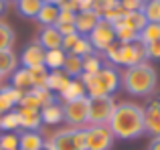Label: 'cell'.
I'll return each instance as SVG.
<instances>
[{
    "instance_id": "cell-1",
    "label": "cell",
    "mask_w": 160,
    "mask_h": 150,
    "mask_svg": "<svg viewBox=\"0 0 160 150\" xmlns=\"http://www.w3.org/2000/svg\"><path fill=\"white\" fill-rule=\"evenodd\" d=\"M108 128L118 140H136L144 132V108L136 102H118Z\"/></svg>"
},
{
    "instance_id": "cell-2",
    "label": "cell",
    "mask_w": 160,
    "mask_h": 150,
    "mask_svg": "<svg viewBox=\"0 0 160 150\" xmlns=\"http://www.w3.org/2000/svg\"><path fill=\"white\" fill-rule=\"evenodd\" d=\"M158 87V71L148 63H142L128 67L122 71V89L134 98H150Z\"/></svg>"
},
{
    "instance_id": "cell-3",
    "label": "cell",
    "mask_w": 160,
    "mask_h": 150,
    "mask_svg": "<svg viewBox=\"0 0 160 150\" xmlns=\"http://www.w3.org/2000/svg\"><path fill=\"white\" fill-rule=\"evenodd\" d=\"M85 85L87 98H106L113 95L122 87V71L113 65H103L98 73H83L79 77Z\"/></svg>"
},
{
    "instance_id": "cell-4",
    "label": "cell",
    "mask_w": 160,
    "mask_h": 150,
    "mask_svg": "<svg viewBox=\"0 0 160 150\" xmlns=\"http://www.w3.org/2000/svg\"><path fill=\"white\" fill-rule=\"evenodd\" d=\"M63 106V122L69 128H85L89 124V98H79Z\"/></svg>"
},
{
    "instance_id": "cell-5",
    "label": "cell",
    "mask_w": 160,
    "mask_h": 150,
    "mask_svg": "<svg viewBox=\"0 0 160 150\" xmlns=\"http://www.w3.org/2000/svg\"><path fill=\"white\" fill-rule=\"evenodd\" d=\"M113 95L106 98H89V124L87 126H108L116 108Z\"/></svg>"
},
{
    "instance_id": "cell-6",
    "label": "cell",
    "mask_w": 160,
    "mask_h": 150,
    "mask_svg": "<svg viewBox=\"0 0 160 150\" xmlns=\"http://www.w3.org/2000/svg\"><path fill=\"white\" fill-rule=\"evenodd\" d=\"M87 39H89V43L93 45V51L98 53H103L109 45L118 43L116 39V28H113V24L109 22L106 18H99V22L93 27V31L87 35Z\"/></svg>"
},
{
    "instance_id": "cell-7",
    "label": "cell",
    "mask_w": 160,
    "mask_h": 150,
    "mask_svg": "<svg viewBox=\"0 0 160 150\" xmlns=\"http://www.w3.org/2000/svg\"><path fill=\"white\" fill-rule=\"evenodd\" d=\"M146 61V53H144V45L140 41L136 43H126L120 45L118 43V67H134V65Z\"/></svg>"
},
{
    "instance_id": "cell-8",
    "label": "cell",
    "mask_w": 160,
    "mask_h": 150,
    "mask_svg": "<svg viewBox=\"0 0 160 150\" xmlns=\"http://www.w3.org/2000/svg\"><path fill=\"white\" fill-rule=\"evenodd\" d=\"M87 150H109L113 144V134L108 126H85Z\"/></svg>"
},
{
    "instance_id": "cell-9",
    "label": "cell",
    "mask_w": 160,
    "mask_h": 150,
    "mask_svg": "<svg viewBox=\"0 0 160 150\" xmlns=\"http://www.w3.org/2000/svg\"><path fill=\"white\" fill-rule=\"evenodd\" d=\"M45 49L41 47L37 41L28 43L27 47L22 49L18 61H20V67H27V69H32V67H39V65H45Z\"/></svg>"
},
{
    "instance_id": "cell-10",
    "label": "cell",
    "mask_w": 160,
    "mask_h": 150,
    "mask_svg": "<svg viewBox=\"0 0 160 150\" xmlns=\"http://www.w3.org/2000/svg\"><path fill=\"white\" fill-rule=\"evenodd\" d=\"M144 132L154 136H160V102L150 99L144 108Z\"/></svg>"
},
{
    "instance_id": "cell-11",
    "label": "cell",
    "mask_w": 160,
    "mask_h": 150,
    "mask_svg": "<svg viewBox=\"0 0 160 150\" xmlns=\"http://www.w3.org/2000/svg\"><path fill=\"white\" fill-rule=\"evenodd\" d=\"M99 18H102V14L95 12L93 8H91V10H79L77 14H75V31H77V35L87 37L93 31L95 24L99 22Z\"/></svg>"
},
{
    "instance_id": "cell-12",
    "label": "cell",
    "mask_w": 160,
    "mask_h": 150,
    "mask_svg": "<svg viewBox=\"0 0 160 150\" xmlns=\"http://www.w3.org/2000/svg\"><path fill=\"white\" fill-rule=\"evenodd\" d=\"M22 98V91L12 87L10 83L8 85H0V116H4L6 112L18 108V102Z\"/></svg>"
},
{
    "instance_id": "cell-13",
    "label": "cell",
    "mask_w": 160,
    "mask_h": 150,
    "mask_svg": "<svg viewBox=\"0 0 160 150\" xmlns=\"http://www.w3.org/2000/svg\"><path fill=\"white\" fill-rule=\"evenodd\" d=\"M20 118V130L28 132H41L43 120H41V110H31V108H16Z\"/></svg>"
},
{
    "instance_id": "cell-14",
    "label": "cell",
    "mask_w": 160,
    "mask_h": 150,
    "mask_svg": "<svg viewBox=\"0 0 160 150\" xmlns=\"http://www.w3.org/2000/svg\"><path fill=\"white\" fill-rule=\"evenodd\" d=\"M37 43L45 49V51H53V49H61L63 43V35L57 31L55 27H43L39 32V39Z\"/></svg>"
},
{
    "instance_id": "cell-15",
    "label": "cell",
    "mask_w": 160,
    "mask_h": 150,
    "mask_svg": "<svg viewBox=\"0 0 160 150\" xmlns=\"http://www.w3.org/2000/svg\"><path fill=\"white\" fill-rule=\"evenodd\" d=\"M47 142L43 132H18V150H41Z\"/></svg>"
},
{
    "instance_id": "cell-16",
    "label": "cell",
    "mask_w": 160,
    "mask_h": 150,
    "mask_svg": "<svg viewBox=\"0 0 160 150\" xmlns=\"http://www.w3.org/2000/svg\"><path fill=\"white\" fill-rule=\"evenodd\" d=\"M47 144L51 146V150H75L73 140H71V130H69V128L55 130L53 134L47 138Z\"/></svg>"
},
{
    "instance_id": "cell-17",
    "label": "cell",
    "mask_w": 160,
    "mask_h": 150,
    "mask_svg": "<svg viewBox=\"0 0 160 150\" xmlns=\"http://www.w3.org/2000/svg\"><path fill=\"white\" fill-rule=\"evenodd\" d=\"M87 91H85V85H83L81 79H71L67 83V87L57 95L59 98V103H67V102H73V99H79V98H85Z\"/></svg>"
},
{
    "instance_id": "cell-18",
    "label": "cell",
    "mask_w": 160,
    "mask_h": 150,
    "mask_svg": "<svg viewBox=\"0 0 160 150\" xmlns=\"http://www.w3.org/2000/svg\"><path fill=\"white\" fill-rule=\"evenodd\" d=\"M18 67H20L18 55H16L12 49H2V51H0V73L4 75V79L10 77Z\"/></svg>"
},
{
    "instance_id": "cell-19",
    "label": "cell",
    "mask_w": 160,
    "mask_h": 150,
    "mask_svg": "<svg viewBox=\"0 0 160 150\" xmlns=\"http://www.w3.org/2000/svg\"><path fill=\"white\" fill-rule=\"evenodd\" d=\"M41 120L45 126H59L63 122V106L61 103H51V106L41 108Z\"/></svg>"
},
{
    "instance_id": "cell-20",
    "label": "cell",
    "mask_w": 160,
    "mask_h": 150,
    "mask_svg": "<svg viewBox=\"0 0 160 150\" xmlns=\"http://www.w3.org/2000/svg\"><path fill=\"white\" fill-rule=\"evenodd\" d=\"M59 6H55L51 2H43V6H41L39 14H37L35 20H39L41 27H55L59 20Z\"/></svg>"
},
{
    "instance_id": "cell-21",
    "label": "cell",
    "mask_w": 160,
    "mask_h": 150,
    "mask_svg": "<svg viewBox=\"0 0 160 150\" xmlns=\"http://www.w3.org/2000/svg\"><path fill=\"white\" fill-rule=\"evenodd\" d=\"M71 81V77L67 75L63 69H57V71H49V79H47V89L53 91L55 95H59L63 89L67 87V83Z\"/></svg>"
},
{
    "instance_id": "cell-22",
    "label": "cell",
    "mask_w": 160,
    "mask_h": 150,
    "mask_svg": "<svg viewBox=\"0 0 160 150\" xmlns=\"http://www.w3.org/2000/svg\"><path fill=\"white\" fill-rule=\"evenodd\" d=\"M45 0H14V6L16 12L24 18H37L41 6H43Z\"/></svg>"
},
{
    "instance_id": "cell-23",
    "label": "cell",
    "mask_w": 160,
    "mask_h": 150,
    "mask_svg": "<svg viewBox=\"0 0 160 150\" xmlns=\"http://www.w3.org/2000/svg\"><path fill=\"white\" fill-rule=\"evenodd\" d=\"M63 71L69 75L71 79H79L83 75V59H81V57H77V55H73V53H67Z\"/></svg>"
},
{
    "instance_id": "cell-24",
    "label": "cell",
    "mask_w": 160,
    "mask_h": 150,
    "mask_svg": "<svg viewBox=\"0 0 160 150\" xmlns=\"http://www.w3.org/2000/svg\"><path fill=\"white\" fill-rule=\"evenodd\" d=\"M10 85L16 87V89H20V91L32 89V81H31V75H28V69L27 67L16 69V71L10 75Z\"/></svg>"
},
{
    "instance_id": "cell-25",
    "label": "cell",
    "mask_w": 160,
    "mask_h": 150,
    "mask_svg": "<svg viewBox=\"0 0 160 150\" xmlns=\"http://www.w3.org/2000/svg\"><path fill=\"white\" fill-rule=\"evenodd\" d=\"M65 57L67 53L63 49H53V51H47L45 53V67L49 71H57V69H63L65 65Z\"/></svg>"
},
{
    "instance_id": "cell-26",
    "label": "cell",
    "mask_w": 160,
    "mask_h": 150,
    "mask_svg": "<svg viewBox=\"0 0 160 150\" xmlns=\"http://www.w3.org/2000/svg\"><path fill=\"white\" fill-rule=\"evenodd\" d=\"M113 28H116V39H118V43H120V45L136 43V41H138V32L134 31V28H130L124 20L116 22V24H113Z\"/></svg>"
},
{
    "instance_id": "cell-27",
    "label": "cell",
    "mask_w": 160,
    "mask_h": 150,
    "mask_svg": "<svg viewBox=\"0 0 160 150\" xmlns=\"http://www.w3.org/2000/svg\"><path fill=\"white\" fill-rule=\"evenodd\" d=\"M0 130L2 132H18L20 130V118H18V110H10L4 116H0Z\"/></svg>"
},
{
    "instance_id": "cell-28",
    "label": "cell",
    "mask_w": 160,
    "mask_h": 150,
    "mask_svg": "<svg viewBox=\"0 0 160 150\" xmlns=\"http://www.w3.org/2000/svg\"><path fill=\"white\" fill-rule=\"evenodd\" d=\"M158 39H160V22H148L138 32V41H140L144 47L150 45V43H154V41H158Z\"/></svg>"
},
{
    "instance_id": "cell-29",
    "label": "cell",
    "mask_w": 160,
    "mask_h": 150,
    "mask_svg": "<svg viewBox=\"0 0 160 150\" xmlns=\"http://www.w3.org/2000/svg\"><path fill=\"white\" fill-rule=\"evenodd\" d=\"M103 65H106V61H103L102 53H98V51L83 57V73H98Z\"/></svg>"
},
{
    "instance_id": "cell-30",
    "label": "cell",
    "mask_w": 160,
    "mask_h": 150,
    "mask_svg": "<svg viewBox=\"0 0 160 150\" xmlns=\"http://www.w3.org/2000/svg\"><path fill=\"white\" fill-rule=\"evenodd\" d=\"M124 22L128 24L130 28H134L136 32H140L142 28H144L146 24H148V18L144 16V12H142V10H136V12H126Z\"/></svg>"
},
{
    "instance_id": "cell-31",
    "label": "cell",
    "mask_w": 160,
    "mask_h": 150,
    "mask_svg": "<svg viewBox=\"0 0 160 150\" xmlns=\"http://www.w3.org/2000/svg\"><path fill=\"white\" fill-rule=\"evenodd\" d=\"M14 47V31L6 20L0 18V51L2 49H12Z\"/></svg>"
},
{
    "instance_id": "cell-32",
    "label": "cell",
    "mask_w": 160,
    "mask_h": 150,
    "mask_svg": "<svg viewBox=\"0 0 160 150\" xmlns=\"http://www.w3.org/2000/svg\"><path fill=\"white\" fill-rule=\"evenodd\" d=\"M28 75H31L32 87H47V79H49V69L45 65H39V67L28 69Z\"/></svg>"
},
{
    "instance_id": "cell-33",
    "label": "cell",
    "mask_w": 160,
    "mask_h": 150,
    "mask_svg": "<svg viewBox=\"0 0 160 150\" xmlns=\"http://www.w3.org/2000/svg\"><path fill=\"white\" fill-rule=\"evenodd\" d=\"M142 12L148 18V22H160V2L158 0H144Z\"/></svg>"
},
{
    "instance_id": "cell-34",
    "label": "cell",
    "mask_w": 160,
    "mask_h": 150,
    "mask_svg": "<svg viewBox=\"0 0 160 150\" xmlns=\"http://www.w3.org/2000/svg\"><path fill=\"white\" fill-rule=\"evenodd\" d=\"M71 53L83 59V57H87V55H91V53H93V45L89 43V39H87V37H79L77 43H75V47L71 49Z\"/></svg>"
},
{
    "instance_id": "cell-35",
    "label": "cell",
    "mask_w": 160,
    "mask_h": 150,
    "mask_svg": "<svg viewBox=\"0 0 160 150\" xmlns=\"http://www.w3.org/2000/svg\"><path fill=\"white\" fill-rule=\"evenodd\" d=\"M0 148L18 150V132H2L0 134Z\"/></svg>"
},
{
    "instance_id": "cell-36",
    "label": "cell",
    "mask_w": 160,
    "mask_h": 150,
    "mask_svg": "<svg viewBox=\"0 0 160 150\" xmlns=\"http://www.w3.org/2000/svg\"><path fill=\"white\" fill-rule=\"evenodd\" d=\"M18 108H31V110H41V102H39V98H37V93L32 89H28V91H22V98H20V102H18Z\"/></svg>"
},
{
    "instance_id": "cell-37",
    "label": "cell",
    "mask_w": 160,
    "mask_h": 150,
    "mask_svg": "<svg viewBox=\"0 0 160 150\" xmlns=\"http://www.w3.org/2000/svg\"><path fill=\"white\" fill-rule=\"evenodd\" d=\"M71 130V140H73L75 150H87V134L85 128H69Z\"/></svg>"
},
{
    "instance_id": "cell-38",
    "label": "cell",
    "mask_w": 160,
    "mask_h": 150,
    "mask_svg": "<svg viewBox=\"0 0 160 150\" xmlns=\"http://www.w3.org/2000/svg\"><path fill=\"white\" fill-rule=\"evenodd\" d=\"M32 91L37 93V98H39V102H41V106H43V108L59 102V98L53 93V91H49L47 87H32Z\"/></svg>"
},
{
    "instance_id": "cell-39",
    "label": "cell",
    "mask_w": 160,
    "mask_h": 150,
    "mask_svg": "<svg viewBox=\"0 0 160 150\" xmlns=\"http://www.w3.org/2000/svg\"><path fill=\"white\" fill-rule=\"evenodd\" d=\"M144 53H146V59L160 61V39L154 41V43H150V45H146V47H144Z\"/></svg>"
},
{
    "instance_id": "cell-40",
    "label": "cell",
    "mask_w": 160,
    "mask_h": 150,
    "mask_svg": "<svg viewBox=\"0 0 160 150\" xmlns=\"http://www.w3.org/2000/svg\"><path fill=\"white\" fill-rule=\"evenodd\" d=\"M120 6L126 12H136L144 8V0H120Z\"/></svg>"
},
{
    "instance_id": "cell-41",
    "label": "cell",
    "mask_w": 160,
    "mask_h": 150,
    "mask_svg": "<svg viewBox=\"0 0 160 150\" xmlns=\"http://www.w3.org/2000/svg\"><path fill=\"white\" fill-rule=\"evenodd\" d=\"M59 20L55 27H61V24H75V14L77 12H71V10H63V8H59Z\"/></svg>"
},
{
    "instance_id": "cell-42",
    "label": "cell",
    "mask_w": 160,
    "mask_h": 150,
    "mask_svg": "<svg viewBox=\"0 0 160 150\" xmlns=\"http://www.w3.org/2000/svg\"><path fill=\"white\" fill-rule=\"evenodd\" d=\"M81 35H77V32H73V35H65L63 37V43H61V49L65 53H71V49L75 47V43H77V39Z\"/></svg>"
},
{
    "instance_id": "cell-43",
    "label": "cell",
    "mask_w": 160,
    "mask_h": 150,
    "mask_svg": "<svg viewBox=\"0 0 160 150\" xmlns=\"http://www.w3.org/2000/svg\"><path fill=\"white\" fill-rule=\"evenodd\" d=\"M71 2L77 6V12L79 10H91L95 4V0H71Z\"/></svg>"
},
{
    "instance_id": "cell-44",
    "label": "cell",
    "mask_w": 160,
    "mask_h": 150,
    "mask_svg": "<svg viewBox=\"0 0 160 150\" xmlns=\"http://www.w3.org/2000/svg\"><path fill=\"white\" fill-rule=\"evenodd\" d=\"M148 150H160V136H154L148 144Z\"/></svg>"
},
{
    "instance_id": "cell-45",
    "label": "cell",
    "mask_w": 160,
    "mask_h": 150,
    "mask_svg": "<svg viewBox=\"0 0 160 150\" xmlns=\"http://www.w3.org/2000/svg\"><path fill=\"white\" fill-rule=\"evenodd\" d=\"M6 6H8V2H4V0H0V16L6 12Z\"/></svg>"
},
{
    "instance_id": "cell-46",
    "label": "cell",
    "mask_w": 160,
    "mask_h": 150,
    "mask_svg": "<svg viewBox=\"0 0 160 150\" xmlns=\"http://www.w3.org/2000/svg\"><path fill=\"white\" fill-rule=\"evenodd\" d=\"M45 2H51V4H55V6H61V4L67 2V0H45Z\"/></svg>"
},
{
    "instance_id": "cell-47",
    "label": "cell",
    "mask_w": 160,
    "mask_h": 150,
    "mask_svg": "<svg viewBox=\"0 0 160 150\" xmlns=\"http://www.w3.org/2000/svg\"><path fill=\"white\" fill-rule=\"evenodd\" d=\"M41 150H51V146H49V144H47V142H45V146H43V148H41Z\"/></svg>"
},
{
    "instance_id": "cell-48",
    "label": "cell",
    "mask_w": 160,
    "mask_h": 150,
    "mask_svg": "<svg viewBox=\"0 0 160 150\" xmlns=\"http://www.w3.org/2000/svg\"><path fill=\"white\" fill-rule=\"evenodd\" d=\"M2 81H4V75H2V73H0V85H2Z\"/></svg>"
},
{
    "instance_id": "cell-49",
    "label": "cell",
    "mask_w": 160,
    "mask_h": 150,
    "mask_svg": "<svg viewBox=\"0 0 160 150\" xmlns=\"http://www.w3.org/2000/svg\"><path fill=\"white\" fill-rule=\"evenodd\" d=\"M4 2H14V0H4Z\"/></svg>"
},
{
    "instance_id": "cell-50",
    "label": "cell",
    "mask_w": 160,
    "mask_h": 150,
    "mask_svg": "<svg viewBox=\"0 0 160 150\" xmlns=\"http://www.w3.org/2000/svg\"><path fill=\"white\" fill-rule=\"evenodd\" d=\"M158 2H160V0H158Z\"/></svg>"
},
{
    "instance_id": "cell-51",
    "label": "cell",
    "mask_w": 160,
    "mask_h": 150,
    "mask_svg": "<svg viewBox=\"0 0 160 150\" xmlns=\"http://www.w3.org/2000/svg\"><path fill=\"white\" fill-rule=\"evenodd\" d=\"M0 150H2V148H0Z\"/></svg>"
}]
</instances>
